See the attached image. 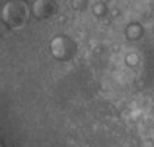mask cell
Here are the masks:
<instances>
[{
    "label": "cell",
    "instance_id": "obj_1",
    "mask_svg": "<svg viewBox=\"0 0 154 147\" xmlns=\"http://www.w3.org/2000/svg\"><path fill=\"white\" fill-rule=\"evenodd\" d=\"M153 19H154V9H153Z\"/></svg>",
    "mask_w": 154,
    "mask_h": 147
}]
</instances>
